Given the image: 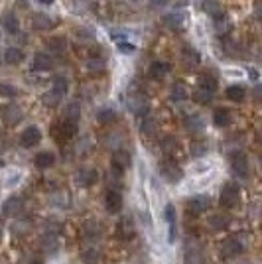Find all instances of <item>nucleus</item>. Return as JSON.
<instances>
[{"label":"nucleus","mask_w":262,"mask_h":264,"mask_svg":"<svg viewBox=\"0 0 262 264\" xmlns=\"http://www.w3.org/2000/svg\"><path fill=\"white\" fill-rule=\"evenodd\" d=\"M238 197H240L238 185H236V184H227V185L221 189L219 201H221V205H223L225 209H231V207H235V205L238 203Z\"/></svg>","instance_id":"f257e3e1"},{"label":"nucleus","mask_w":262,"mask_h":264,"mask_svg":"<svg viewBox=\"0 0 262 264\" xmlns=\"http://www.w3.org/2000/svg\"><path fill=\"white\" fill-rule=\"evenodd\" d=\"M128 108L132 110L134 114H146L148 108H150L146 95L140 93V91L138 93H130V97H128Z\"/></svg>","instance_id":"f03ea898"},{"label":"nucleus","mask_w":262,"mask_h":264,"mask_svg":"<svg viewBox=\"0 0 262 264\" xmlns=\"http://www.w3.org/2000/svg\"><path fill=\"white\" fill-rule=\"evenodd\" d=\"M160 172H162V176H164L168 182H180V180H182V176H183L182 168H180L174 160H170V158H168L166 162H162Z\"/></svg>","instance_id":"7ed1b4c3"},{"label":"nucleus","mask_w":262,"mask_h":264,"mask_svg":"<svg viewBox=\"0 0 262 264\" xmlns=\"http://www.w3.org/2000/svg\"><path fill=\"white\" fill-rule=\"evenodd\" d=\"M40 140H42V130L38 126H28L20 136V144L24 148H32V146L40 144Z\"/></svg>","instance_id":"20e7f679"},{"label":"nucleus","mask_w":262,"mask_h":264,"mask_svg":"<svg viewBox=\"0 0 262 264\" xmlns=\"http://www.w3.org/2000/svg\"><path fill=\"white\" fill-rule=\"evenodd\" d=\"M231 164H233V172L238 178H246L248 176V158L244 152H235L231 156Z\"/></svg>","instance_id":"39448f33"},{"label":"nucleus","mask_w":262,"mask_h":264,"mask_svg":"<svg viewBox=\"0 0 262 264\" xmlns=\"http://www.w3.org/2000/svg\"><path fill=\"white\" fill-rule=\"evenodd\" d=\"M185 258H187V264H203V250H201L197 240H193V238L187 240V244H185Z\"/></svg>","instance_id":"423d86ee"},{"label":"nucleus","mask_w":262,"mask_h":264,"mask_svg":"<svg viewBox=\"0 0 262 264\" xmlns=\"http://www.w3.org/2000/svg\"><path fill=\"white\" fill-rule=\"evenodd\" d=\"M112 168H114V172H118V174H122L124 170H128L130 168V164H132V160H130V154L126 152V150H116L114 154H112Z\"/></svg>","instance_id":"0eeeda50"},{"label":"nucleus","mask_w":262,"mask_h":264,"mask_svg":"<svg viewBox=\"0 0 262 264\" xmlns=\"http://www.w3.org/2000/svg\"><path fill=\"white\" fill-rule=\"evenodd\" d=\"M209 205H211V199L207 195H197L187 203V211L191 215H201V213H205L209 209Z\"/></svg>","instance_id":"6e6552de"},{"label":"nucleus","mask_w":262,"mask_h":264,"mask_svg":"<svg viewBox=\"0 0 262 264\" xmlns=\"http://www.w3.org/2000/svg\"><path fill=\"white\" fill-rule=\"evenodd\" d=\"M105 205H106L108 213H120V209H122V195H120V191L110 189L106 193V197H105Z\"/></svg>","instance_id":"1a4fd4ad"},{"label":"nucleus","mask_w":262,"mask_h":264,"mask_svg":"<svg viewBox=\"0 0 262 264\" xmlns=\"http://www.w3.org/2000/svg\"><path fill=\"white\" fill-rule=\"evenodd\" d=\"M242 242H238L235 237L233 238H227V240H223V246H221V252H223V256L225 258H233V256H238L240 252H242Z\"/></svg>","instance_id":"9d476101"},{"label":"nucleus","mask_w":262,"mask_h":264,"mask_svg":"<svg viewBox=\"0 0 262 264\" xmlns=\"http://www.w3.org/2000/svg\"><path fill=\"white\" fill-rule=\"evenodd\" d=\"M168 73H170V63H166V61H154L150 65V69H148V75L152 79H156V81L164 79Z\"/></svg>","instance_id":"9b49d317"},{"label":"nucleus","mask_w":262,"mask_h":264,"mask_svg":"<svg viewBox=\"0 0 262 264\" xmlns=\"http://www.w3.org/2000/svg\"><path fill=\"white\" fill-rule=\"evenodd\" d=\"M53 67V59L50 53H36L34 55V69L36 71H50Z\"/></svg>","instance_id":"f8f14e48"},{"label":"nucleus","mask_w":262,"mask_h":264,"mask_svg":"<svg viewBox=\"0 0 262 264\" xmlns=\"http://www.w3.org/2000/svg\"><path fill=\"white\" fill-rule=\"evenodd\" d=\"M22 207H24V201H22L20 197H10V199L4 201V205H2V213H4L6 217H10V215H18V213L22 211Z\"/></svg>","instance_id":"ddd939ff"},{"label":"nucleus","mask_w":262,"mask_h":264,"mask_svg":"<svg viewBox=\"0 0 262 264\" xmlns=\"http://www.w3.org/2000/svg\"><path fill=\"white\" fill-rule=\"evenodd\" d=\"M182 59H183V65H185L187 69H195V67L201 63V55H199L193 48H187V50L183 52Z\"/></svg>","instance_id":"4468645a"},{"label":"nucleus","mask_w":262,"mask_h":264,"mask_svg":"<svg viewBox=\"0 0 262 264\" xmlns=\"http://www.w3.org/2000/svg\"><path fill=\"white\" fill-rule=\"evenodd\" d=\"M2 28H4L8 34H16V32L20 30V22H18V18H16L14 12H6V14L2 16Z\"/></svg>","instance_id":"2eb2a0df"},{"label":"nucleus","mask_w":262,"mask_h":264,"mask_svg":"<svg viewBox=\"0 0 262 264\" xmlns=\"http://www.w3.org/2000/svg\"><path fill=\"white\" fill-rule=\"evenodd\" d=\"M4 61H6L8 65H18V63L24 61V52L18 50V48H8V50L4 52Z\"/></svg>","instance_id":"dca6fc26"},{"label":"nucleus","mask_w":262,"mask_h":264,"mask_svg":"<svg viewBox=\"0 0 262 264\" xmlns=\"http://www.w3.org/2000/svg\"><path fill=\"white\" fill-rule=\"evenodd\" d=\"M213 122H215V126H221V128H225V126H229L231 124V112L227 110V108H217L215 112H213Z\"/></svg>","instance_id":"f3484780"},{"label":"nucleus","mask_w":262,"mask_h":264,"mask_svg":"<svg viewBox=\"0 0 262 264\" xmlns=\"http://www.w3.org/2000/svg\"><path fill=\"white\" fill-rule=\"evenodd\" d=\"M34 164H36L40 170H46V168H50V166L55 164V156H53L52 152H40V154L34 158Z\"/></svg>","instance_id":"a211bd4d"},{"label":"nucleus","mask_w":262,"mask_h":264,"mask_svg":"<svg viewBox=\"0 0 262 264\" xmlns=\"http://www.w3.org/2000/svg\"><path fill=\"white\" fill-rule=\"evenodd\" d=\"M170 97H172V101H176V103L185 101V99H187V89H185V85H183V83H174L172 89H170Z\"/></svg>","instance_id":"6ab92c4d"},{"label":"nucleus","mask_w":262,"mask_h":264,"mask_svg":"<svg viewBox=\"0 0 262 264\" xmlns=\"http://www.w3.org/2000/svg\"><path fill=\"white\" fill-rule=\"evenodd\" d=\"M213 91H209V89H203V87H197V91L193 93V101L195 103H199V105H209L211 101H213Z\"/></svg>","instance_id":"aec40b11"},{"label":"nucleus","mask_w":262,"mask_h":264,"mask_svg":"<svg viewBox=\"0 0 262 264\" xmlns=\"http://www.w3.org/2000/svg\"><path fill=\"white\" fill-rule=\"evenodd\" d=\"M32 26H34L36 30H52V28H53V22H52L46 14H36L34 20H32Z\"/></svg>","instance_id":"412c9836"},{"label":"nucleus","mask_w":262,"mask_h":264,"mask_svg":"<svg viewBox=\"0 0 262 264\" xmlns=\"http://www.w3.org/2000/svg\"><path fill=\"white\" fill-rule=\"evenodd\" d=\"M199 87L203 89H209V91H217V77L211 75V73H201L199 75Z\"/></svg>","instance_id":"4be33fe9"},{"label":"nucleus","mask_w":262,"mask_h":264,"mask_svg":"<svg viewBox=\"0 0 262 264\" xmlns=\"http://www.w3.org/2000/svg\"><path fill=\"white\" fill-rule=\"evenodd\" d=\"M164 215H166V221L170 223V229H172L170 238L174 240V237H176V207H174L172 203H168L166 209H164Z\"/></svg>","instance_id":"5701e85b"},{"label":"nucleus","mask_w":262,"mask_h":264,"mask_svg":"<svg viewBox=\"0 0 262 264\" xmlns=\"http://www.w3.org/2000/svg\"><path fill=\"white\" fill-rule=\"evenodd\" d=\"M77 180L81 185H93L97 182V172L95 170H81L77 174Z\"/></svg>","instance_id":"b1692460"},{"label":"nucleus","mask_w":262,"mask_h":264,"mask_svg":"<svg viewBox=\"0 0 262 264\" xmlns=\"http://www.w3.org/2000/svg\"><path fill=\"white\" fill-rule=\"evenodd\" d=\"M205 10L209 12V16H211L213 20H217V18L225 16V8H223L219 2H215V0H209V2L205 4Z\"/></svg>","instance_id":"393cba45"},{"label":"nucleus","mask_w":262,"mask_h":264,"mask_svg":"<svg viewBox=\"0 0 262 264\" xmlns=\"http://www.w3.org/2000/svg\"><path fill=\"white\" fill-rule=\"evenodd\" d=\"M105 59H101V57H91L89 61H87V69H89V73H95V75H99V73H103L105 71Z\"/></svg>","instance_id":"a878e982"},{"label":"nucleus","mask_w":262,"mask_h":264,"mask_svg":"<svg viewBox=\"0 0 262 264\" xmlns=\"http://www.w3.org/2000/svg\"><path fill=\"white\" fill-rule=\"evenodd\" d=\"M244 95H246V91H244L240 85H233V87L227 89V99H231V101H235V103H240V101L244 99Z\"/></svg>","instance_id":"bb28decb"},{"label":"nucleus","mask_w":262,"mask_h":264,"mask_svg":"<svg viewBox=\"0 0 262 264\" xmlns=\"http://www.w3.org/2000/svg\"><path fill=\"white\" fill-rule=\"evenodd\" d=\"M178 148H180V144H178L176 138L168 136V138L162 140V150H164L168 156H176V154H178Z\"/></svg>","instance_id":"cd10ccee"},{"label":"nucleus","mask_w":262,"mask_h":264,"mask_svg":"<svg viewBox=\"0 0 262 264\" xmlns=\"http://www.w3.org/2000/svg\"><path fill=\"white\" fill-rule=\"evenodd\" d=\"M57 246H59V242H57V237H55V235H46V237L42 238V250H46V252H55Z\"/></svg>","instance_id":"c85d7f7f"},{"label":"nucleus","mask_w":262,"mask_h":264,"mask_svg":"<svg viewBox=\"0 0 262 264\" xmlns=\"http://www.w3.org/2000/svg\"><path fill=\"white\" fill-rule=\"evenodd\" d=\"M118 235H122V237H130V235H132L134 233V227H132V219H130V217H124L118 225Z\"/></svg>","instance_id":"c756f323"},{"label":"nucleus","mask_w":262,"mask_h":264,"mask_svg":"<svg viewBox=\"0 0 262 264\" xmlns=\"http://www.w3.org/2000/svg\"><path fill=\"white\" fill-rule=\"evenodd\" d=\"M156 130H158V126H156V120L146 112V118L142 120V132H144V136H150V134H156Z\"/></svg>","instance_id":"7c9ffc66"},{"label":"nucleus","mask_w":262,"mask_h":264,"mask_svg":"<svg viewBox=\"0 0 262 264\" xmlns=\"http://www.w3.org/2000/svg\"><path fill=\"white\" fill-rule=\"evenodd\" d=\"M52 91H55L59 97L67 95V91H69V83H67V79H65V77H57V79H53V89H52Z\"/></svg>","instance_id":"2f4dec72"},{"label":"nucleus","mask_w":262,"mask_h":264,"mask_svg":"<svg viewBox=\"0 0 262 264\" xmlns=\"http://www.w3.org/2000/svg\"><path fill=\"white\" fill-rule=\"evenodd\" d=\"M97 118H99L101 124H108V122H114L116 120V112L112 108H101L99 114H97Z\"/></svg>","instance_id":"473e14b6"},{"label":"nucleus","mask_w":262,"mask_h":264,"mask_svg":"<svg viewBox=\"0 0 262 264\" xmlns=\"http://www.w3.org/2000/svg\"><path fill=\"white\" fill-rule=\"evenodd\" d=\"M164 24L170 26V28H174V30H178V28L183 26V16H182V14H168V16L164 18Z\"/></svg>","instance_id":"72a5a7b5"},{"label":"nucleus","mask_w":262,"mask_h":264,"mask_svg":"<svg viewBox=\"0 0 262 264\" xmlns=\"http://www.w3.org/2000/svg\"><path fill=\"white\" fill-rule=\"evenodd\" d=\"M79 114H81V110H79V105H77V103H71V105L65 108V114H63V118H65V120H73V122H79Z\"/></svg>","instance_id":"f704fd0d"},{"label":"nucleus","mask_w":262,"mask_h":264,"mask_svg":"<svg viewBox=\"0 0 262 264\" xmlns=\"http://www.w3.org/2000/svg\"><path fill=\"white\" fill-rule=\"evenodd\" d=\"M215 30H217L219 36H225L227 32H231V22L227 20V16H221V18L215 20Z\"/></svg>","instance_id":"c9c22d12"},{"label":"nucleus","mask_w":262,"mask_h":264,"mask_svg":"<svg viewBox=\"0 0 262 264\" xmlns=\"http://www.w3.org/2000/svg\"><path fill=\"white\" fill-rule=\"evenodd\" d=\"M48 46H50V50H52L53 53H63L65 48H67V44H65L63 38H52V40L48 42Z\"/></svg>","instance_id":"e433bc0d"},{"label":"nucleus","mask_w":262,"mask_h":264,"mask_svg":"<svg viewBox=\"0 0 262 264\" xmlns=\"http://www.w3.org/2000/svg\"><path fill=\"white\" fill-rule=\"evenodd\" d=\"M42 101H44V105H46V106H57V105H59V101H61V97H59L55 91H48V93L42 97Z\"/></svg>","instance_id":"4c0bfd02"},{"label":"nucleus","mask_w":262,"mask_h":264,"mask_svg":"<svg viewBox=\"0 0 262 264\" xmlns=\"http://www.w3.org/2000/svg\"><path fill=\"white\" fill-rule=\"evenodd\" d=\"M209 225H211V229H225L229 225V219L225 215H215L209 219Z\"/></svg>","instance_id":"58836bf2"},{"label":"nucleus","mask_w":262,"mask_h":264,"mask_svg":"<svg viewBox=\"0 0 262 264\" xmlns=\"http://www.w3.org/2000/svg\"><path fill=\"white\" fill-rule=\"evenodd\" d=\"M20 116H22V112L18 108H8L6 110V122H10V124H16L20 120Z\"/></svg>","instance_id":"ea45409f"},{"label":"nucleus","mask_w":262,"mask_h":264,"mask_svg":"<svg viewBox=\"0 0 262 264\" xmlns=\"http://www.w3.org/2000/svg\"><path fill=\"white\" fill-rule=\"evenodd\" d=\"M207 152V144L205 142H193V146H191V154L193 156H203Z\"/></svg>","instance_id":"a19ab883"},{"label":"nucleus","mask_w":262,"mask_h":264,"mask_svg":"<svg viewBox=\"0 0 262 264\" xmlns=\"http://www.w3.org/2000/svg\"><path fill=\"white\" fill-rule=\"evenodd\" d=\"M187 126H189L191 130H201V128H203V120H201L199 116H189Z\"/></svg>","instance_id":"79ce46f5"},{"label":"nucleus","mask_w":262,"mask_h":264,"mask_svg":"<svg viewBox=\"0 0 262 264\" xmlns=\"http://www.w3.org/2000/svg\"><path fill=\"white\" fill-rule=\"evenodd\" d=\"M83 258L87 264H97L99 262V252L97 250H89V252H83Z\"/></svg>","instance_id":"37998d69"},{"label":"nucleus","mask_w":262,"mask_h":264,"mask_svg":"<svg viewBox=\"0 0 262 264\" xmlns=\"http://www.w3.org/2000/svg\"><path fill=\"white\" fill-rule=\"evenodd\" d=\"M14 93H16V89H14V87H10V85H2V87H0V95H4V97L14 95Z\"/></svg>","instance_id":"c03bdc74"},{"label":"nucleus","mask_w":262,"mask_h":264,"mask_svg":"<svg viewBox=\"0 0 262 264\" xmlns=\"http://www.w3.org/2000/svg\"><path fill=\"white\" fill-rule=\"evenodd\" d=\"M118 50H120L122 53H132V52H134V46H132V44H120Z\"/></svg>","instance_id":"a18cd8bd"},{"label":"nucleus","mask_w":262,"mask_h":264,"mask_svg":"<svg viewBox=\"0 0 262 264\" xmlns=\"http://www.w3.org/2000/svg\"><path fill=\"white\" fill-rule=\"evenodd\" d=\"M150 4H152V6H156V8H160V6L168 4V0H150Z\"/></svg>","instance_id":"49530a36"},{"label":"nucleus","mask_w":262,"mask_h":264,"mask_svg":"<svg viewBox=\"0 0 262 264\" xmlns=\"http://www.w3.org/2000/svg\"><path fill=\"white\" fill-rule=\"evenodd\" d=\"M40 2H44V4H52V0H40Z\"/></svg>","instance_id":"de8ad7c7"}]
</instances>
